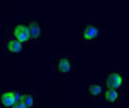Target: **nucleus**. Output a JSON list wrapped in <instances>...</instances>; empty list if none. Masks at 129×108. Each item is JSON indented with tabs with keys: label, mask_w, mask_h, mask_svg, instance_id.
Segmentation results:
<instances>
[{
	"label": "nucleus",
	"mask_w": 129,
	"mask_h": 108,
	"mask_svg": "<svg viewBox=\"0 0 129 108\" xmlns=\"http://www.w3.org/2000/svg\"><path fill=\"white\" fill-rule=\"evenodd\" d=\"M79 38L83 44H98L102 38V26L95 20H90L81 28Z\"/></svg>",
	"instance_id": "1"
},
{
	"label": "nucleus",
	"mask_w": 129,
	"mask_h": 108,
	"mask_svg": "<svg viewBox=\"0 0 129 108\" xmlns=\"http://www.w3.org/2000/svg\"><path fill=\"white\" fill-rule=\"evenodd\" d=\"M75 68V59L69 54H59L55 56L52 69L57 74L62 77H66L74 71Z\"/></svg>",
	"instance_id": "2"
},
{
	"label": "nucleus",
	"mask_w": 129,
	"mask_h": 108,
	"mask_svg": "<svg viewBox=\"0 0 129 108\" xmlns=\"http://www.w3.org/2000/svg\"><path fill=\"white\" fill-rule=\"evenodd\" d=\"M7 32H8L14 38H16L17 41H19L24 45L31 43L30 36H29L28 26H27L26 21H25L24 19L20 21H16L11 27H9Z\"/></svg>",
	"instance_id": "3"
},
{
	"label": "nucleus",
	"mask_w": 129,
	"mask_h": 108,
	"mask_svg": "<svg viewBox=\"0 0 129 108\" xmlns=\"http://www.w3.org/2000/svg\"><path fill=\"white\" fill-rule=\"evenodd\" d=\"M26 21L27 26H28L29 31V36H30V42L31 43H39L42 41V26L41 23L37 20L36 18L33 17H27L24 19Z\"/></svg>",
	"instance_id": "4"
},
{
	"label": "nucleus",
	"mask_w": 129,
	"mask_h": 108,
	"mask_svg": "<svg viewBox=\"0 0 129 108\" xmlns=\"http://www.w3.org/2000/svg\"><path fill=\"white\" fill-rule=\"evenodd\" d=\"M125 83V78L120 71H113L109 72L106 77L105 86L107 89H119L121 90Z\"/></svg>",
	"instance_id": "5"
},
{
	"label": "nucleus",
	"mask_w": 129,
	"mask_h": 108,
	"mask_svg": "<svg viewBox=\"0 0 129 108\" xmlns=\"http://www.w3.org/2000/svg\"><path fill=\"white\" fill-rule=\"evenodd\" d=\"M24 50V44L20 43L19 41H17L16 38L11 36L8 32H7L6 36L4 38V51L6 53L10 54H17L23 52Z\"/></svg>",
	"instance_id": "6"
},
{
	"label": "nucleus",
	"mask_w": 129,
	"mask_h": 108,
	"mask_svg": "<svg viewBox=\"0 0 129 108\" xmlns=\"http://www.w3.org/2000/svg\"><path fill=\"white\" fill-rule=\"evenodd\" d=\"M19 100H20V91L8 90L0 92V107L11 108Z\"/></svg>",
	"instance_id": "7"
},
{
	"label": "nucleus",
	"mask_w": 129,
	"mask_h": 108,
	"mask_svg": "<svg viewBox=\"0 0 129 108\" xmlns=\"http://www.w3.org/2000/svg\"><path fill=\"white\" fill-rule=\"evenodd\" d=\"M102 99L107 104L118 107L121 102V91L119 89H106Z\"/></svg>",
	"instance_id": "8"
},
{
	"label": "nucleus",
	"mask_w": 129,
	"mask_h": 108,
	"mask_svg": "<svg viewBox=\"0 0 129 108\" xmlns=\"http://www.w3.org/2000/svg\"><path fill=\"white\" fill-rule=\"evenodd\" d=\"M106 89L107 88L105 86V83L92 81L86 87V92H88L89 97L93 98V99H98V98H102V96L105 95Z\"/></svg>",
	"instance_id": "9"
},
{
	"label": "nucleus",
	"mask_w": 129,
	"mask_h": 108,
	"mask_svg": "<svg viewBox=\"0 0 129 108\" xmlns=\"http://www.w3.org/2000/svg\"><path fill=\"white\" fill-rule=\"evenodd\" d=\"M20 100L27 108H38L39 106L38 97L30 91H20Z\"/></svg>",
	"instance_id": "10"
},
{
	"label": "nucleus",
	"mask_w": 129,
	"mask_h": 108,
	"mask_svg": "<svg viewBox=\"0 0 129 108\" xmlns=\"http://www.w3.org/2000/svg\"><path fill=\"white\" fill-rule=\"evenodd\" d=\"M14 108H27V107L21 100H19V101H17L16 104L14 105Z\"/></svg>",
	"instance_id": "11"
}]
</instances>
